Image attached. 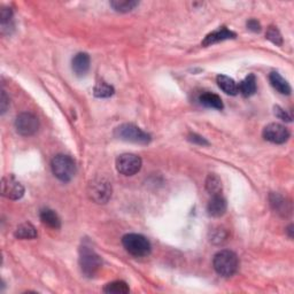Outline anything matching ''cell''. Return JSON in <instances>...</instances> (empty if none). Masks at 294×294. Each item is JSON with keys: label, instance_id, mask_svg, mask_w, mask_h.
I'll list each match as a JSON object with an SVG mask.
<instances>
[{"label": "cell", "instance_id": "d6986e66", "mask_svg": "<svg viewBox=\"0 0 294 294\" xmlns=\"http://www.w3.org/2000/svg\"><path fill=\"white\" fill-rule=\"evenodd\" d=\"M200 102L206 107H209V108L214 109H223V102L222 99H221L219 95L215 93L206 92L202 93L199 98Z\"/></svg>", "mask_w": 294, "mask_h": 294}, {"label": "cell", "instance_id": "7402d4cb", "mask_svg": "<svg viewBox=\"0 0 294 294\" xmlns=\"http://www.w3.org/2000/svg\"><path fill=\"white\" fill-rule=\"evenodd\" d=\"M110 6L116 12L128 13L131 12L136 6H138V1H133V0H113V1H110Z\"/></svg>", "mask_w": 294, "mask_h": 294}, {"label": "cell", "instance_id": "3957f363", "mask_svg": "<svg viewBox=\"0 0 294 294\" xmlns=\"http://www.w3.org/2000/svg\"><path fill=\"white\" fill-rule=\"evenodd\" d=\"M79 266L86 277L92 278L101 268L100 257L91 247L83 245L79 250Z\"/></svg>", "mask_w": 294, "mask_h": 294}, {"label": "cell", "instance_id": "4316f807", "mask_svg": "<svg viewBox=\"0 0 294 294\" xmlns=\"http://www.w3.org/2000/svg\"><path fill=\"white\" fill-rule=\"evenodd\" d=\"M275 115H276L278 118H281L283 121H286V122H291L292 121V117L289 115L288 112L284 110L283 108H281L280 106H276L275 107Z\"/></svg>", "mask_w": 294, "mask_h": 294}, {"label": "cell", "instance_id": "8992f818", "mask_svg": "<svg viewBox=\"0 0 294 294\" xmlns=\"http://www.w3.org/2000/svg\"><path fill=\"white\" fill-rule=\"evenodd\" d=\"M87 196L95 204H107L112 197V185L104 178H95L89 183Z\"/></svg>", "mask_w": 294, "mask_h": 294}, {"label": "cell", "instance_id": "603a6c76", "mask_svg": "<svg viewBox=\"0 0 294 294\" xmlns=\"http://www.w3.org/2000/svg\"><path fill=\"white\" fill-rule=\"evenodd\" d=\"M104 292L110 294H125L130 292V289L125 282L116 281L107 284L104 288Z\"/></svg>", "mask_w": 294, "mask_h": 294}, {"label": "cell", "instance_id": "484cf974", "mask_svg": "<svg viewBox=\"0 0 294 294\" xmlns=\"http://www.w3.org/2000/svg\"><path fill=\"white\" fill-rule=\"evenodd\" d=\"M13 12L8 7H2L0 10V18H1V25L3 26L6 23H9L10 18H12Z\"/></svg>", "mask_w": 294, "mask_h": 294}, {"label": "cell", "instance_id": "f1b7e54d", "mask_svg": "<svg viewBox=\"0 0 294 294\" xmlns=\"http://www.w3.org/2000/svg\"><path fill=\"white\" fill-rule=\"evenodd\" d=\"M217 235H213L212 236V242L216 243V244H220L221 242H223V240L227 238V235L224 234L223 230H221V229H219V230H216Z\"/></svg>", "mask_w": 294, "mask_h": 294}, {"label": "cell", "instance_id": "277c9868", "mask_svg": "<svg viewBox=\"0 0 294 294\" xmlns=\"http://www.w3.org/2000/svg\"><path fill=\"white\" fill-rule=\"evenodd\" d=\"M52 171L61 182H69L76 174V163L70 156L59 154L52 160Z\"/></svg>", "mask_w": 294, "mask_h": 294}, {"label": "cell", "instance_id": "5bb4252c", "mask_svg": "<svg viewBox=\"0 0 294 294\" xmlns=\"http://www.w3.org/2000/svg\"><path fill=\"white\" fill-rule=\"evenodd\" d=\"M72 70L77 76H84L90 69V56L86 53H77L71 62Z\"/></svg>", "mask_w": 294, "mask_h": 294}, {"label": "cell", "instance_id": "cb8c5ba5", "mask_svg": "<svg viewBox=\"0 0 294 294\" xmlns=\"http://www.w3.org/2000/svg\"><path fill=\"white\" fill-rule=\"evenodd\" d=\"M93 93L98 98H109L114 94V87L106 82H99L94 86Z\"/></svg>", "mask_w": 294, "mask_h": 294}, {"label": "cell", "instance_id": "7c38bea8", "mask_svg": "<svg viewBox=\"0 0 294 294\" xmlns=\"http://www.w3.org/2000/svg\"><path fill=\"white\" fill-rule=\"evenodd\" d=\"M270 205L275 212L282 216H288L291 214V204L278 193H273L270 196Z\"/></svg>", "mask_w": 294, "mask_h": 294}, {"label": "cell", "instance_id": "9c48e42d", "mask_svg": "<svg viewBox=\"0 0 294 294\" xmlns=\"http://www.w3.org/2000/svg\"><path fill=\"white\" fill-rule=\"evenodd\" d=\"M1 194L7 199L18 200L23 197L24 188L12 175L1 179Z\"/></svg>", "mask_w": 294, "mask_h": 294}, {"label": "cell", "instance_id": "ac0fdd59", "mask_svg": "<svg viewBox=\"0 0 294 294\" xmlns=\"http://www.w3.org/2000/svg\"><path fill=\"white\" fill-rule=\"evenodd\" d=\"M217 84H219L221 90H223L227 94L236 95L238 93V84H237L232 78L228 77V76H217Z\"/></svg>", "mask_w": 294, "mask_h": 294}, {"label": "cell", "instance_id": "2e32d148", "mask_svg": "<svg viewBox=\"0 0 294 294\" xmlns=\"http://www.w3.org/2000/svg\"><path fill=\"white\" fill-rule=\"evenodd\" d=\"M238 92L242 93L244 97H251L257 92V78L253 74L248 75L244 81L239 83Z\"/></svg>", "mask_w": 294, "mask_h": 294}, {"label": "cell", "instance_id": "e0dca14e", "mask_svg": "<svg viewBox=\"0 0 294 294\" xmlns=\"http://www.w3.org/2000/svg\"><path fill=\"white\" fill-rule=\"evenodd\" d=\"M40 221L43 222L45 225H47L48 228L55 229L58 230L61 227V221L59 219L58 214H56L54 211H51V209H43L40 212Z\"/></svg>", "mask_w": 294, "mask_h": 294}, {"label": "cell", "instance_id": "52a82bcc", "mask_svg": "<svg viewBox=\"0 0 294 294\" xmlns=\"http://www.w3.org/2000/svg\"><path fill=\"white\" fill-rule=\"evenodd\" d=\"M141 168V159L136 154H122L116 159V169L124 176H133Z\"/></svg>", "mask_w": 294, "mask_h": 294}, {"label": "cell", "instance_id": "44dd1931", "mask_svg": "<svg viewBox=\"0 0 294 294\" xmlns=\"http://www.w3.org/2000/svg\"><path fill=\"white\" fill-rule=\"evenodd\" d=\"M222 189L223 185L221 178L215 174H209L207 179H206V190L212 196H217V194H221V192H222Z\"/></svg>", "mask_w": 294, "mask_h": 294}, {"label": "cell", "instance_id": "8fae6325", "mask_svg": "<svg viewBox=\"0 0 294 294\" xmlns=\"http://www.w3.org/2000/svg\"><path fill=\"white\" fill-rule=\"evenodd\" d=\"M232 38H236V33L230 31L227 26H222V28L217 29L206 36L204 41H202V46H211L213 44L220 43V41L227 39H232Z\"/></svg>", "mask_w": 294, "mask_h": 294}, {"label": "cell", "instance_id": "d4e9b609", "mask_svg": "<svg viewBox=\"0 0 294 294\" xmlns=\"http://www.w3.org/2000/svg\"><path fill=\"white\" fill-rule=\"evenodd\" d=\"M266 37L267 39H269L271 41V43L276 44L278 46H281L283 44V37L281 35L280 30H278L276 26H269L268 30H267Z\"/></svg>", "mask_w": 294, "mask_h": 294}, {"label": "cell", "instance_id": "5b68a950", "mask_svg": "<svg viewBox=\"0 0 294 294\" xmlns=\"http://www.w3.org/2000/svg\"><path fill=\"white\" fill-rule=\"evenodd\" d=\"M116 138L130 141V143L135 144H148L151 141V136L143 131L139 127H137L135 124L131 123H124L121 124L120 127H117L114 131Z\"/></svg>", "mask_w": 294, "mask_h": 294}, {"label": "cell", "instance_id": "83f0119b", "mask_svg": "<svg viewBox=\"0 0 294 294\" xmlns=\"http://www.w3.org/2000/svg\"><path fill=\"white\" fill-rule=\"evenodd\" d=\"M189 140L192 141L193 144H198V145H208V141L206 140L204 137H201L199 135H196V133H191V135L189 136Z\"/></svg>", "mask_w": 294, "mask_h": 294}, {"label": "cell", "instance_id": "7a4b0ae2", "mask_svg": "<svg viewBox=\"0 0 294 294\" xmlns=\"http://www.w3.org/2000/svg\"><path fill=\"white\" fill-rule=\"evenodd\" d=\"M122 244L128 253L136 258L147 257L151 253V243L146 237L138 234H128L122 238Z\"/></svg>", "mask_w": 294, "mask_h": 294}, {"label": "cell", "instance_id": "30bf717a", "mask_svg": "<svg viewBox=\"0 0 294 294\" xmlns=\"http://www.w3.org/2000/svg\"><path fill=\"white\" fill-rule=\"evenodd\" d=\"M263 138L274 144H284L290 138V131L280 123H270L263 129Z\"/></svg>", "mask_w": 294, "mask_h": 294}, {"label": "cell", "instance_id": "4fadbf2b", "mask_svg": "<svg viewBox=\"0 0 294 294\" xmlns=\"http://www.w3.org/2000/svg\"><path fill=\"white\" fill-rule=\"evenodd\" d=\"M207 212L213 217H221L227 212V201L221 194L213 196L207 206Z\"/></svg>", "mask_w": 294, "mask_h": 294}, {"label": "cell", "instance_id": "f546056e", "mask_svg": "<svg viewBox=\"0 0 294 294\" xmlns=\"http://www.w3.org/2000/svg\"><path fill=\"white\" fill-rule=\"evenodd\" d=\"M247 28L254 32H259L260 30H261V24H260L257 20L252 18V20L247 22Z\"/></svg>", "mask_w": 294, "mask_h": 294}, {"label": "cell", "instance_id": "ba28073f", "mask_svg": "<svg viewBox=\"0 0 294 294\" xmlns=\"http://www.w3.org/2000/svg\"><path fill=\"white\" fill-rule=\"evenodd\" d=\"M39 121L31 113H21L15 120V129L21 136L30 137L38 131Z\"/></svg>", "mask_w": 294, "mask_h": 294}, {"label": "cell", "instance_id": "4dcf8cb0", "mask_svg": "<svg viewBox=\"0 0 294 294\" xmlns=\"http://www.w3.org/2000/svg\"><path fill=\"white\" fill-rule=\"evenodd\" d=\"M8 105H9V99L7 98V94L5 91H2L1 93V113L3 114L8 108Z\"/></svg>", "mask_w": 294, "mask_h": 294}, {"label": "cell", "instance_id": "ffe728a7", "mask_svg": "<svg viewBox=\"0 0 294 294\" xmlns=\"http://www.w3.org/2000/svg\"><path fill=\"white\" fill-rule=\"evenodd\" d=\"M14 235L17 239H35L37 237V231L32 224L23 223L18 225Z\"/></svg>", "mask_w": 294, "mask_h": 294}, {"label": "cell", "instance_id": "6da1fadb", "mask_svg": "<svg viewBox=\"0 0 294 294\" xmlns=\"http://www.w3.org/2000/svg\"><path fill=\"white\" fill-rule=\"evenodd\" d=\"M214 269L220 276L231 277L237 273L239 267L238 257L232 251H221L213 260Z\"/></svg>", "mask_w": 294, "mask_h": 294}, {"label": "cell", "instance_id": "9a60e30c", "mask_svg": "<svg viewBox=\"0 0 294 294\" xmlns=\"http://www.w3.org/2000/svg\"><path fill=\"white\" fill-rule=\"evenodd\" d=\"M269 81L271 85L274 86V89H276L280 93L286 95L291 93V86H290V84L278 72H271L269 75Z\"/></svg>", "mask_w": 294, "mask_h": 294}]
</instances>
